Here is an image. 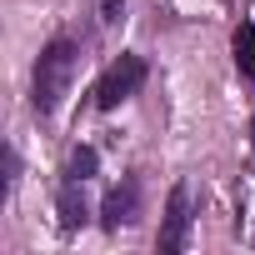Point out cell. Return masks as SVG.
Listing matches in <instances>:
<instances>
[{
    "mask_svg": "<svg viewBox=\"0 0 255 255\" xmlns=\"http://www.w3.org/2000/svg\"><path fill=\"white\" fill-rule=\"evenodd\" d=\"M85 220V195H80V180H65L60 185V225L65 230H75Z\"/></svg>",
    "mask_w": 255,
    "mask_h": 255,
    "instance_id": "6",
    "label": "cell"
},
{
    "mask_svg": "<svg viewBox=\"0 0 255 255\" xmlns=\"http://www.w3.org/2000/svg\"><path fill=\"white\" fill-rule=\"evenodd\" d=\"M185 235H190V185H170V200H165V220H160V255H175L185 250Z\"/></svg>",
    "mask_w": 255,
    "mask_h": 255,
    "instance_id": "3",
    "label": "cell"
},
{
    "mask_svg": "<svg viewBox=\"0 0 255 255\" xmlns=\"http://www.w3.org/2000/svg\"><path fill=\"white\" fill-rule=\"evenodd\" d=\"M90 175H95V150H90V145H75L70 160H65V180H80V185H85Z\"/></svg>",
    "mask_w": 255,
    "mask_h": 255,
    "instance_id": "7",
    "label": "cell"
},
{
    "mask_svg": "<svg viewBox=\"0 0 255 255\" xmlns=\"http://www.w3.org/2000/svg\"><path fill=\"white\" fill-rule=\"evenodd\" d=\"M230 50H235V70H240L245 80H255V25H250V20H245V25L235 30Z\"/></svg>",
    "mask_w": 255,
    "mask_h": 255,
    "instance_id": "5",
    "label": "cell"
},
{
    "mask_svg": "<svg viewBox=\"0 0 255 255\" xmlns=\"http://www.w3.org/2000/svg\"><path fill=\"white\" fill-rule=\"evenodd\" d=\"M100 20L105 25H120L125 20V0H100Z\"/></svg>",
    "mask_w": 255,
    "mask_h": 255,
    "instance_id": "8",
    "label": "cell"
},
{
    "mask_svg": "<svg viewBox=\"0 0 255 255\" xmlns=\"http://www.w3.org/2000/svg\"><path fill=\"white\" fill-rule=\"evenodd\" d=\"M75 65H80V45L65 40V35H55V40L40 50V60H35V85H30V100H35L40 115H50V110L65 100Z\"/></svg>",
    "mask_w": 255,
    "mask_h": 255,
    "instance_id": "1",
    "label": "cell"
},
{
    "mask_svg": "<svg viewBox=\"0 0 255 255\" xmlns=\"http://www.w3.org/2000/svg\"><path fill=\"white\" fill-rule=\"evenodd\" d=\"M135 220H140V180L125 175V180L105 195V205H100V225H105V230H120V225H135Z\"/></svg>",
    "mask_w": 255,
    "mask_h": 255,
    "instance_id": "4",
    "label": "cell"
},
{
    "mask_svg": "<svg viewBox=\"0 0 255 255\" xmlns=\"http://www.w3.org/2000/svg\"><path fill=\"white\" fill-rule=\"evenodd\" d=\"M140 80H145V60H140V55H120V60L100 75V85H95V105H100V110L125 105V100L140 90Z\"/></svg>",
    "mask_w": 255,
    "mask_h": 255,
    "instance_id": "2",
    "label": "cell"
}]
</instances>
